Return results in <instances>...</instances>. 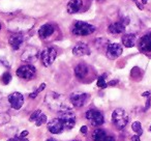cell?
<instances>
[{"mask_svg": "<svg viewBox=\"0 0 151 141\" xmlns=\"http://www.w3.org/2000/svg\"><path fill=\"white\" fill-rule=\"evenodd\" d=\"M7 141H20V138H18V137H13V138H9Z\"/></svg>", "mask_w": 151, "mask_h": 141, "instance_id": "8d00e7d4", "label": "cell"}, {"mask_svg": "<svg viewBox=\"0 0 151 141\" xmlns=\"http://www.w3.org/2000/svg\"><path fill=\"white\" fill-rule=\"evenodd\" d=\"M97 1H101H101H105V0H97Z\"/></svg>", "mask_w": 151, "mask_h": 141, "instance_id": "b9f144b4", "label": "cell"}, {"mask_svg": "<svg viewBox=\"0 0 151 141\" xmlns=\"http://www.w3.org/2000/svg\"><path fill=\"white\" fill-rule=\"evenodd\" d=\"M58 118L63 122L64 129H67V130H70V129H73V127H75V124H76V120H77L76 114L73 113L71 110L59 112V117Z\"/></svg>", "mask_w": 151, "mask_h": 141, "instance_id": "ba28073f", "label": "cell"}, {"mask_svg": "<svg viewBox=\"0 0 151 141\" xmlns=\"http://www.w3.org/2000/svg\"><path fill=\"white\" fill-rule=\"evenodd\" d=\"M45 103L51 110L58 112V113L71 109L70 104L67 101L66 97L61 93H55V91L47 93L46 98H45Z\"/></svg>", "mask_w": 151, "mask_h": 141, "instance_id": "6da1fadb", "label": "cell"}, {"mask_svg": "<svg viewBox=\"0 0 151 141\" xmlns=\"http://www.w3.org/2000/svg\"><path fill=\"white\" fill-rule=\"evenodd\" d=\"M24 42V35L23 33H18V32H14L9 38V46L13 48V50L17 51L20 49Z\"/></svg>", "mask_w": 151, "mask_h": 141, "instance_id": "5bb4252c", "label": "cell"}, {"mask_svg": "<svg viewBox=\"0 0 151 141\" xmlns=\"http://www.w3.org/2000/svg\"><path fill=\"white\" fill-rule=\"evenodd\" d=\"M47 127H48L49 132H51L52 134H60L64 130L63 122L59 118H54V119L50 120L48 122V126Z\"/></svg>", "mask_w": 151, "mask_h": 141, "instance_id": "9a60e30c", "label": "cell"}, {"mask_svg": "<svg viewBox=\"0 0 151 141\" xmlns=\"http://www.w3.org/2000/svg\"><path fill=\"white\" fill-rule=\"evenodd\" d=\"M0 30H1V22H0Z\"/></svg>", "mask_w": 151, "mask_h": 141, "instance_id": "7bdbcfd3", "label": "cell"}, {"mask_svg": "<svg viewBox=\"0 0 151 141\" xmlns=\"http://www.w3.org/2000/svg\"><path fill=\"white\" fill-rule=\"evenodd\" d=\"M121 40L124 47H126V48H132V47H134V45H136L137 36H136V34H134V33H126L122 36Z\"/></svg>", "mask_w": 151, "mask_h": 141, "instance_id": "44dd1931", "label": "cell"}, {"mask_svg": "<svg viewBox=\"0 0 151 141\" xmlns=\"http://www.w3.org/2000/svg\"><path fill=\"white\" fill-rule=\"evenodd\" d=\"M125 28L126 26L121 21H119V22H115V23H112L109 26L108 30L112 34H119V33H123L125 31Z\"/></svg>", "mask_w": 151, "mask_h": 141, "instance_id": "ffe728a7", "label": "cell"}, {"mask_svg": "<svg viewBox=\"0 0 151 141\" xmlns=\"http://www.w3.org/2000/svg\"><path fill=\"white\" fill-rule=\"evenodd\" d=\"M55 31V27L52 24H45V25L40 26V28L38 29V35L42 40L50 38L51 35H53Z\"/></svg>", "mask_w": 151, "mask_h": 141, "instance_id": "d6986e66", "label": "cell"}, {"mask_svg": "<svg viewBox=\"0 0 151 141\" xmlns=\"http://www.w3.org/2000/svg\"><path fill=\"white\" fill-rule=\"evenodd\" d=\"M71 141H80V140H71Z\"/></svg>", "mask_w": 151, "mask_h": 141, "instance_id": "bcb514c9", "label": "cell"}, {"mask_svg": "<svg viewBox=\"0 0 151 141\" xmlns=\"http://www.w3.org/2000/svg\"><path fill=\"white\" fill-rule=\"evenodd\" d=\"M91 53L90 48L85 43H78L73 48V54L75 56H86Z\"/></svg>", "mask_w": 151, "mask_h": 141, "instance_id": "2e32d148", "label": "cell"}, {"mask_svg": "<svg viewBox=\"0 0 151 141\" xmlns=\"http://www.w3.org/2000/svg\"><path fill=\"white\" fill-rule=\"evenodd\" d=\"M80 131L82 134L85 135V134H87V132H88V128H87V126H83V127H81Z\"/></svg>", "mask_w": 151, "mask_h": 141, "instance_id": "4dcf8cb0", "label": "cell"}, {"mask_svg": "<svg viewBox=\"0 0 151 141\" xmlns=\"http://www.w3.org/2000/svg\"><path fill=\"white\" fill-rule=\"evenodd\" d=\"M85 116L93 127H99L105 122V117H104L103 113L96 109L88 110L86 112V114H85Z\"/></svg>", "mask_w": 151, "mask_h": 141, "instance_id": "9c48e42d", "label": "cell"}, {"mask_svg": "<svg viewBox=\"0 0 151 141\" xmlns=\"http://www.w3.org/2000/svg\"><path fill=\"white\" fill-rule=\"evenodd\" d=\"M134 1H136V2H137V1H138V0H134Z\"/></svg>", "mask_w": 151, "mask_h": 141, "instance_id": "7dc6e473", "label": "cell"}, {"mask_svg": "<svg viewBox=\"0 0 151 141\" xmlns=\"http://www.w3.org/2000/svg\"><path fill=\"white\" fill-rule=\"evenodd\" d=\"M105 141H115V138H114L113 136H107Z\"/></svg>", "mask_w": 151, "mask_h": 141, "instance_id": "e575fe53", "label": "cell"}, {"mask_svg": "<svg viewBox=\"0 0 151 141\" xmlns=\"http://www.w3.org/2000/svg\"><path fill=\"white\" fill-rule=\"evenodd\" d=\"M122 47L120 46L119 44H116V43H113V44H109L107 47V50H106V55L109 59H114L118 58L120 55L122 54Z\"/></svg>", "mask_w": 151, "mask_h": 141, "instance_id": "4fadbf2b", "label": "cell"}, {"mask_svg": "<svg viewBox=\"0 0 151 141\" xmlns=\"http://www.w3.org/2000/svg\"><path fill=\"white\" fill-rule=\"evenodd\" d=\"M89 7V1L86 0H70L67 3V13L68 14H78L81 12H84L88 9Z\"/></svg>", "mask_w": 151, "mask_h": 141, "instance_id": "5b68a950", "label": "cell"}, {"mask_svg": "<svg viewBox=\"0 0 151 141\" xmlns=\"http://www.w3.org/2000/svg\"><path fill=\"white\" fill-rule=\"evenodd\" d=\"M28 135V131H23V132L20 134V136H19V138H25L26 136Z\"/></svg>", "mask_w": 151, "mask_h": 141, "instance_id": "1f68e13d", "label": "cell"}, {"mask_svg": "<svg viewBox=\"0 0 151 141\" xmlns=\"http://www.w3.org/2000/svg\"><path fill=\"white\" fill-rule=\"evenodd\" d=\"M140 2L142 3V4H146V3H147V0H140Z\"/></svg>", "mask_w": 151, "mask_h": 141, "instance_id": "f35d334b", "label": "cell"}, {"mask_svg": "<svg viewBox=\"0 0 151 141\" xmlns=\"http://www.w3.org/2000/svg\"><path fill=\"white\" fill-rule=\"evenodd\" d=\"M132 141H140V136H139V135H134V136H132Z\"/></svg>", "mask_w": 151, "mask_h": 141, "instance_id": "d6a6232c", "label": "cell"}, {"mask_svg": "<svg viewBox=\"0 0 151 141\" xmlns=\"http://www.w3.org/2000/svg\"><path fill=\"white\" fill-rule=\"evenodd\" d=\"M57 56V50L54 47H48L45 50H42V52L40 53V60L42 63L46 67H50L53 64V62L55 61Z\"/></svg>", "mask_w": 151, "mask_h": 141, "instance_id": "8992f818", "label": "cell"}, {"mask_svg": "<svg viewBox=\"0 0 151 141\" xmlns=\"http://www.w3.org/2000/svg\"><path fill=\"white\" fill-rule=\"evenodd\" d=\"M117 83H118V80H113V81H111V82L108 83V85H109V86H113V85L117 84Z\"/></svg>", "mask_w": 151, "mask_h": 141, "instance_id": "836d02e7", "label": "cell"}, {"mask_svg": "<svg viewBox=\"0 0 151 141\" xmlns=\"http://www.w3.org/2000/svg\"><path fill=\"white\" fill-rule=\"evenodd\" d=\"M1 80H2L3 84H5V85L9 84V83L12 81V75H11V73L5 72L4 74L2 75V78H1Z\"/></svg>", "mask_w": 151, "mask_h": 141, "instance_id": "83f0119b", "label": "cell"}, {"mask_svg": "<svg viewBox=\"0 0 151 141\" xmlns=\"http://www.w3.org/2000/svg\"><path fill=\"white\" fill-rule=\"evenodd\" d=\"M34 122H35V124H36L37 127H40L42 124H46V122H47V116H46V114L42 113L40 116H38L37 119H36Z\"/></svg>", "mask_w": 151, "mask_h": 141, "instance_id": "484cf974", "label": "cell"}, {"mask_svg": "<svg viewBox=\"0 0 151 141\" xmlns=\"http://www.w3.org/2000/svg\"><path fill=\"white\" fill-rule=\"evenodd\" d=\"M47 141H56V140H55L54 138H48L47 139Z\"/></svg>", "mask_w": 151, "mask_h": 141, "instance_id": "60d3db41", "label": "cell"}, {"mask_svg": "<svg viewBox=\"0 0 151 141\" xmlns=\"http://www.w3.org/2000/svg\"><path fill=\"white\" fill-rule=\"evenodd\" d=\"M96 84L99 88H106L108 86V83L106 82V75H101V76L99 77Z\"/></svg>", "mask_w": 151, "mask_h": 141, "instance_id": "cb8c5ba5", "label": "cell"}, {"mask_svg": "<svg viewBox=\"0 0 151 141\" xmlns=\"http://www.w3.org/2000/svg\"><path fill=\"white\" fill-rule=\"evenodd\" d=\"M1 97H2V95H1V93H0V100H1Z\"/></svg>", "mask_w": 151, "mask_h": 141, "instance_id": "ee69618b", "label": "cell"}, {"mask_svg": "<svg viewBox=\"0 0 151 141\" xmlns=\"http://www.w3.org/2000/svg\"><path fill=\"white\" fill-rule=\"evenodd\" d=\"M89 95L85 93H73L69 97V102L75 107H83L88 102Z\"/></svg>", "mask_w": 151, "mask_h": 141, "instance_id": "8fae6325", "label": "cell"}, {"mask_svg": "<svg viewBox=\"0 0 151 141\" xmlns=\"http://www.w3.org/2000/svg\"><path fill=\"white\" fill-rule=\"evenodd\" d=\"M95 31V27L93 25L83 21H77L73 24L71 28V32L75 35L78 36H86L89 34H92Z\"/></svg>", "mask_w": 151, "mask_h": 141, "instance_id": "277c9868", "label": "cell"}, {"mask_svg": "<svg viewBox=\"0 0 151 141\" xmlns=\"http://www.w3.org/2000/svg\"><path fill=\"white\" fill-rule=\"evenodd\" d=\"M139 49L143 52H151V32L145 34L140 38Z\"/></svg>", "mask_w": 151, "mask_h": 141, "instance_id": "ac0fdd59", "label": "cell"}, {"mask_svg": "<svg viewBox=\"0 0 151 141\" xmlns=\"http://www.w3.org/2000/svg\"><path fill=\"white\" fill-rule=\"evenodd\" d=\"M45 88H46V84H45V83H42V84H40V86L38 87V88L36 89L35 91H33L32 93H30V95H29V98H30V99H35V98L37 97L38 93H40V91L44 90Z\"/></svg>", "mask_w": 151, "mask_h": 141, "instance_id": "4316f807", "label": "cell"}, {"mask_svg": "<svg viewBox=\"0 0 151 141\" xmlns=\"http://www.w3.org/2000/svg\"><path fill=\"white\" fill-rule=\"evenodd\" d=\"M20 141H29L27 138H20Z\"/></svg>", "mask_w": 151, "mask_h": 141, "instance_id": "ab89813d", "label": "cell"}, {"mask_svg": "<svg viewBox=\"0 0 151 141\" xmlns=\"http://www.w3.org/2000/svg\"><path fill=\"white\" fill-rule=\"evenodd\" d=\"M11 117H9L7 114L5 113H0V124H6V122L9 121Z\"/></svg>", "mask_w": 151, "mask_h": 141, "instance_id": "f1b7e54d", "label": "cell"}, {"mask_svg": "<svg viewBox=\"0 0 151 141\" xmlns=\"http://www.w3.org/2000/svg\"><path fill=\"white\" fill-rule=\"evenodd\" d=\"M136 3H137V5H138V7H139V9H144V5H143L141 2H139V1H137Z\"/></svg>", "mask_w": 151, "mask_h": 141, "instance_id": "d590c367", "label": "cell"}, {"mask_svg": "<svg viewBox=\"0 0 151 141\" xmlns=\"http://www.w3.org/2000/svg\"><path fill=\"white\" fill-rule=\"evenodd\" d=\"M36 69L31 64H24L21 65L19 69H17V76L24 80H31L35 77Z\"/></svg>", "mask_w": 151, "mask_h": 141, "instance_id": "52a82bcc", "label": "cell"}, {"mask_svg": "<svg viewBox=\"0 0 151 141\" xmlns=\"http://www.w3.org/2000/svg\"><path fill=\"white\" fill-rule=\"evenodd\" d=\"M35 24V21L31 18H16L9 23V29L12 32L23 33L31 29Z\"/></svg>", "mask_w": 151, "mask_h": 141, "instance_id": "7a4b0ae2", "label": "cell"}, {"mask_svg": "<svg viewBox=\"0 0 151 141\" xmlns=\"http://www.w3.org/2000/svg\"><path fill=\"white\" fill-rule=\"evenodd\" d=\"M108 45H109V42L106 38H96L95 40V46L99 49L103 48V47H108Z\"/></svg>", "mask_w": 151, "mask_h": 141, "instance_id": "d4e9b609", "label": "cell"}, {"mask_svg": "<svg viewBox=\"0 0 151 141\" xmlns=\"http://www.w3.org/2000/svg\"><path fill=\"white\" fill-rule=\"evenodd\" d=\"M128 120H129V116H128L127 112L121 108H117L112 113V121L115 124L116 128L119 130H123L127 126Z\"/></svg>", "mask_w": 151, "mask_h": 141, "instance_id": "3957f363", "label": "cell"}, {"mask_svg": "<svg viewBox=\"0 0 151 141\" xmlns=\"http://www.w3.org/2000/svg\"><path fill=\"white\" fill-rule=\"evenodd\" d=\"M149 130H150V132H151V126H150V128H149Z\"/></svg>", "mask_w": 151, "mask_h": 141, "instance_id": "f6af8a7d", "label": "cell"}, {"mask_svg": "<svg viewBox=\"0 0 151 141\" xmlns=\"http://www.w3.org/2000/svg\"><path fill=\"white\" fill-rule=\"evenodd\" d=\"M107 133L103 129H96L92 133V139L93 141H105L107 138Z\"/></svg>", "mask_w": 151, "mask_h": 141, "instance_id": "7402d4cb", "label": "cell"}, {"mask_svg": "<svg viewBox=\"0 0 151 141\" xmlns=\"http://www.w3.org/2000/svg\"><path fill=\"white\" fill-rule=\"evenodd\" d=\"M9 103L11 105V107L15 110H19L22 108L24 104V97L22 93H13L9 95Z\"/></svg>", "mask_w": 151, "mask_h": 141, "instance_id": "7c38bea8", "label": "cell"}, {"mask_svg": "<svg viewBox=\"0 0 151 141\" xmlns=\"http://www.w3.org/2000/svg\"><path fill=\"white\" fill-rule=\"evenodd\" d=\"M38 54H40V51L36 47L28 46L22 53L21 60L24 62H33L38 58Z\"/></svg>", "mask_w": 151, "mask_h": 141, "instance_id": "30bf717a", "label": "cell"}, {"mask_svg": "<svg viewBox=\"0 0 151 141\" xmlns=\"http://www.w3.org/2000/svg\"><path fill=\"white\" fill-rule=\"evenodd\" d=\"M143 97H150V91H146V93H142Z\"/></svg>", "mask_w": 151, "mask_h": 141, "instance_id": "74e56055", "label": "cell"}, {"mask_svg": "<svg viewBox=\"0 0 151 141\" xmlns=\"http://www.w3.org/2000/svg\"><path fill=\"white\" fill-rule=\"evenodd\" d=\"M42 113V112L40 111V110H35V111H34L33 113H32L31 115H30L29 120H30V121H35V120L37 119V117H38V116H40Z\"/></svg>", "mask_w": 151, "mask_h": 141, "instance_id": "f546056e", "label": "cell"}, {"mask_svg": "<svg viewBox=\"0 0 151 141\" xmlns=\"http://www.w3.org/2000/svg\"><path fill=\"white\" fill-rule=\"evenodd\" d=\"M132 129L137 135H142L143 134V129H142V126H141V122L140 121H134L132 122Z\"/></svg>", "mask_w": 151, "mask_h": 141, "instance_id": "603a6c76", "label": "cell"}, {"mask_svg": "<svg viewBox=\"0 0 151 141\" xmlns=\"http://www.w3.org/2000/svg\"><path fill=\"white\" fill-rule=\"evenodd\" d=\"M89 74V67L86 63H79L75 67V75L80 80H84Z\"/></svg>", "mask_w": 151, "mask_h": 141, "instance_id": "e0dca14e", "label": "cell"}]
</instances>
